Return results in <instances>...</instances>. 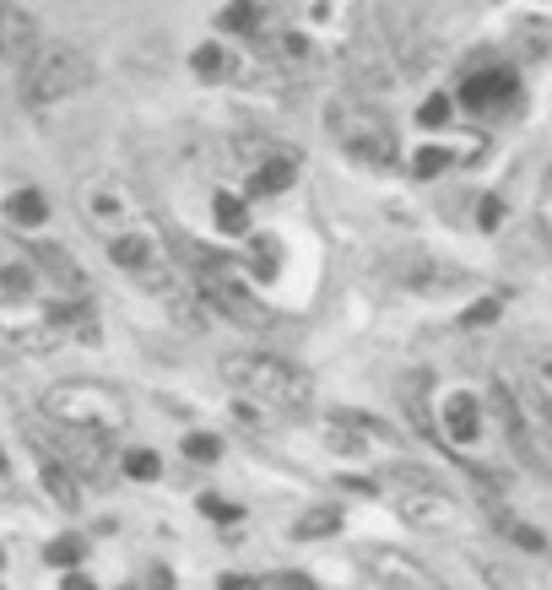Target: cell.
<instances>
[{"mask_svg":"<svg viewBox=\"0 0 552 590\" xmlns=\"http://www.w3.org/2000/svg\"><path fill=\"white\" fill-rule=\"evenodd\" d=\"M277 54H282V60H303V54H309V39H303V33H282V39H277Z\"/></svg>","mask_w":552,"mask_h":590,"instance_id":"d590c367","label":"cell"},{"mask_svg":"<svg viewBox=\"0 0 552 590\" xmlns=\"http://www.w3.org/2000/svg\"><path fill=\"white\" fill-rule=\"evenodd\" d=\"M520 82H514V71L504 66H493V71H471L466 82H461V103L476 109V114H493V109H510Z\"/></svg>","mask_w":552,"mask_h":590,"instance_id":"7c38bea8","label":"cell"},{"mask_svg":"<svg viewBox=\"0 0 552 590\" xmlns=\"http://www.w3.org/2000/svg\"><path fill=\"white\" fill-rule=\"evenodd\" d=\"M0 54L22 71L39 54V17L28 6H0Z\"/></svg>","mask_w":552,"mask_h":590,"instance_id":"8fae6325","label":"cell"},{"mask_svg":"<svg viewBox=\"0 0 552 590\" xmlns=\"http://www.w3.org/2000/svg\"><path fill=\"white\" fill-rule=\"evenodd\" d=\"M43 558H49L54 569H77V563L87 558V542L82 537H54V542L43 548Z\"/></svg>","mask_w":552,"mask_h":590,"instance_id":"603a6c76","label":"cell"},{"mask_svg":"<svg viewBox=\"0 0 552 590\" xmlns=\"http://www.w3.org/2000/svg\"><path fill=\"white\" fill-rule=\"evenodd\" d=\"M43 217H49V201H43L39 190H11L6 196V222L11 228H39Z\"/></svg>","mask_w":552,"mask_h":590,"instance_id":"d6986e66","label":"cell"},{"mask_svg":"<svg viewBox=\"0 0 552 590\" xmlns=\"http://www.w3.org/2000/svg\"><path fill=\"white\" fill-rule=\"evenodd\" d=\"M60 590H98V586H92L87 574H71V580H66V586H60Z\"/></svg>","mask_w":552,"mask_h":590,"instance_id":"74e56055","label":"cell"},{"mask_svg":"<svg viewBox=\"0 0 552 590\" xmlns=\"http://www.w3.org/2000/svg\"><path fill=\"white\" fill-rule=\"evenodd\" d=\"M418 126H428V130L450 126V98H444V92H433V98H423V109H418Z\"/></svg>","mask_w":552,"mask_h":590,"instance_id":"f1b7e54d","label":"cell"},{"mask_svg":"<svg viewBox=\"0 0 552 590\" xmlns=\"http://www.w3.org/2000/svg\"><path fill=\"white\" fill-rule=\"evenodd\" d=\"M325 130L347 158L358 163H395V126L374 98H337L325 109Z\"/></svg>","mask_w":552,"mask_h":590,"instance_id":"277c9868","label":"cell"},{"mask_svg":"<svg viewBox=\"0 0 552 590\" xmlns=\"http://www.w3.org/2000/svg\"><path fill=\"white\" fill-rule=\"evenodd\" d=\"M120 471L136 477V482H158V477H163V461H158L152 450H130L126 461H120Z\"/></svg>","mask_w":552,"mask_h":590,"instance_id":"d4e9b609","label":"cell"},{"mask_svg":"<svg viewBox=\"0 0 552 590\" xmlns=\"http://www.w3.org/2000/svg\"><path fill=\"white\" fill-rule=\"evenodd\" d=\"M260 22H265L260 6H228L222 11V28H233V33H260Z\"/></svg>","mask_w":552,"mask_h":590,"instance_id":"4316f807","label":"cell"},{"mask_svg":"<svg viewBox=\"0 0 552 590\" xmlns=\"http://www.w3.org/2000/svg\"><path fill=\"white\" fill-rule=\"evenodd\" d=\"M499 314H504V303H499V298H482V303H471L466 314H461V326H466V331H476V326H493Z\"/></svg>","mask_w":552,"mask_h":590,"instance_id":"f546056e","label":"cell"},{"mask_svg":"<svg viewBox=\"0 0 552 590\" xmlns=\"http://www.w3.org/2000/svg\"><path fill=\"white\" fill-rule=\"evenodd\" d=\"M277 271H282V244H277L271 233H255V239H250V277H255V282H271Z\"/></svg>","mask_w":552,"mask_h":590,"instance_id":"44dd1931","label":"cell"},{"mask_svg":"<svg viewBox=\"0 0 552 590\" xmlns=\"http://www.w3.org/2000/svg\"><path fill=\"white\" fill-rule=\"evenodd\" d=\"M363 569H369L384 590H450L439 574H433V569H428L423 558H412V552H401V548L363 552Z\"/></svg>","mask_w":552,"mask_h":590,"instance_id":"30bf717a","label":"cell"},{"mask_svg":"<svg viewBox=\"0 0 552 590\" xmlns=\"http://www.w3.org/2000/svg\"><path fill=\"white\" fill-rule=\"evenodd\" d=\"M222 590H260L255 580H244V574H222Z\"/></svg>","mask_w":552,"mask_h":590,"instance_id":"8d00e7d4","label":"cell"},{"mask_svg":"<svg viewBox=\"0 0 552 590\" xmlns=\"http://www.w3.org/2000/svg\"><path fill=\"white\" fill-rule=\"evenodd\" d=\"M6 466H11V461H6V450H0V471H6Z\"/></svg>","mask_w":552,"mask_h":590,"instance_id":"ab89813d","label":"cell"},{"mask_svg":"<svg viewBox=\"0 0 552 590\" xmlns=\"http://www.w3.org/2000/svg\"><path fill=\"white\" fill-rule=\"evenodd\" d=\"M190 66H195V77H201V82H222L233 60H228V54H222L217 43H201V49L190 54Z\"/></svg>","mask_w":552,"mask_h":590,"instance_id":"7402d4cb","label":"cell"},{"mask_svg":"<svg viewBox=\"0 0 552 590\" xmlns=\"http://www.w3.org/2000/svg\"><path fill=\"white\" fill-rule=\"evenodd\" d=\"M82 87H92V60L77 43H39V54L17 71V98L28 109H49L77 98Z\"/></svg>","mask_w":552,"mask_h":590,"instance_id":"3957f363","label":"cell"},{"mask_svg":"<svg viewBox=\"0 0 552 590\" xmlns=\"http://www.w3.org/2000/svg\"><path fill=\"white\" fill-rule=\"evenodd\" d=\"M488 407H493V418L504 428V444L514 450V461L525 466V471H536V477H548V456H542V439H536V428H531V412H525V401L510 390V380H493L488 384Z\"/></svg>","mask_w":552,"mask_h":590,"instance_id":"ba28073f","label":"cell"},{"mask_svg":"<svg viewBox=\"0 0 552 590\" xmlns=\"http://www.w3.org/2000/svg\"><path fill=\"white\" fill-rule=\"evenodd\" d=\"M401 282H407V288H418V293H444V288H455V282H461V271H455V266H444V260H433V254H412V260L401 266Z\"/></svg>","mask_w":552,"mask_h":590,"instance_id":"2e32d148","label":"cell"},{"mask_svg":"<svg viewBox=\"0 0 552 590\" xmlns=\"http://www.w3.org/2000/svg\"><path fill=\"white\" fill-rule=\"evenodd\" d=\"M28 254H33V266H43V271H49V277H54V282H60V288H66L71 298H87L82 266H77L71 254L60 250L54 239H33V244H28Z\"/></svg>","mask_w":552,"mask_h":590,"instance_id":"9a60e30c","label":"cell"},{"mask_svg":"<svg viewBox=\"0 0 552 590\" xmlns=\"http://www.w3.org/2000/svg\"><path fill=\"white\" fill-rule=\"evenodd\" d=\"M444 163H450V152H444V147H423V152L412 158V173H418V179H433Z\"/></svg>","mask_w":552,"mask_h":590,"instance_id":"4dcf8cb0","label":"cell"},{"mask_svg":"<svg viewBox=\"0 0 552 590\" xmlns=\"http://www.w3.org/2000/svg\"><path fill=\"white\" fill-rule=\"evenodd\" d=\"M222 380L233 384L239 396L265 401L277 412H309V401H314V380L298 363L277 358V352H228L222 358Z\"/></svg>","mask_w":552,"mask_h":590,"instance_id":"7a4b0ae2","label":"cell"},{"mask_svg":"<svg viewBox=\"0 0 552 590\" xmlns=\"http://www.w3.org/2000/svg\"><path fill=\"white\" fill-rule=\"evenodd\" d=\"M390 493H395V514L407 526H418L428 537H450L461 531V499L450 488H439L433 471H418V466H395L390 471Z\"/></svg>","mask_w":552,"mask_h":590,"instance_id":"5b68a950","label":"cell"},{"mask_svg":"<svg viewBox=\"0 0 552 590\" xmlns=\"http://www.w3.org/2000/svg\"><path fill=\"white\" fill-rule=\"evenodd\" d=\"M201 514H212L217 526H233V520H239V504H228V499H217V493H201Z\"/></svg>","mask_w":552,"mask_h":590,"instance_id":"1f68e13d","label":"cell"},{"mask_svg":"<svg viewBox=\"0 0 552 590\" xmlns=\"http://www.w3.org/2000/svg\"><path fill=\"white\" fill-rule=\"evenodd\" d=\"M476 222H482V228L493 233V228L504 222V201H499V196H482V211H476Z\"/></svg>","mask_w":552,"mask_h":590,"instance_id":"e575fe53","label":"cell"},{"mask_svg":"<svg viewBox=\"0 0 552 590\" xmlns=\"http://www.w3.org/2000/svg\"><path fill=\"white\" fill-rule=\"evenodd\" d=\"M439 422H444V439L450 444H471L482 433V401L471 390H450L444 407H439Z\"/></svg>","mask_w":552,"mask_h":590,"instance_id":"4fadbf2b","label":"cell"},{"mask_svg":"<svg viewBox=\"0 0 552 590\" xmlns=\"http://www.w3.org/2000/svg\"><path fill=\"white\" fill-rule=\"evenodd\" d=\"M39 422L66 428V433H87V439H114L130 422V401L114 384L66 380V384H49V390H43Z\"/></svg>","mask_w":552,"mask_h":590,"instance_id":"6da1fadb","label":"cell"},{"mask_svg":"<svg viewBox=\"0 0 552 590\" xmlns=\"http://www.w3.org/2000/svg\"><path fill=\"white\" fill-rule=\"evenodd\" d=\"M298 179V152H277V158H260L255 173H250V201H265L277 190H288Z\"/></svg>","mask_w":552,"mask_h":590,"instance_id":"e0dca14e","label":"cell"},{"mask_svg":"<svg viewBox=\"0 0 552 590\" xmlns=\"http://www.w3.org/2000/svg\"><path fill=\"white\" fill-rule=\"evenodd\" d=\"M109 260H114V266H126L130 277H141L152 293H163V288H169V271H163V239H158L152 228H136V233L109 239Z\"/></svg>","mask_w":552,"mask_h":590,"instance_id":"9c48e42d","label":"cell"},{"mask_svg":"<svg viewBox=\"0 0 552 590\" xmlns=\"http://www.w3.org/2000/svg\"><path fill=\"white\" fill-rule=\"evenodd\" d=\"M493 520H499V531H504L510 542H520L525 552H542V548H548V537H542L536 526H520V520H510V514H493Z\"/></svg>","mask_w":552,"mask_h":590,"instance_id":"484cf974","label":"cell"},{"mask_svg":"<svg viewBox=\"0 0 552 590\" xmlns=\"http://www.w3.org/2000/svg\"><path fill=\"white\" fill-rule=\"evenodd\" d=\"M525 412L552 439V358H525Z\"/></svg>","mask_w":552,"mask_h":590,"instance_id":"5bb4252c","label":"cell"},{"mask_svg":"<svg viewBox=\"0 0 552 590\" xmlns=\"http://www.w3.org/2000/svg\"><path fill=\"white\" fill-rule=\"evenodd\" d=\"M77 207H82L87 228H98L103 239H120V233H136V228H147V217H141V201L130 196L120 179H82V190H77Z\"/></svg>","mask_w":552,"mask_h":590,"instance_id":"8992f818","label":"cell"},{"mask_svg":"<svg viewBox=\"0 0 552 590\" xmlns=\"http://www.w3.org/2000/svg\"><path fill=\"white\" fill-rule=\"evenodd\" d=\"M341 531V509L325 504V509H309V514H298L293 520V537L298 542H314V537H337Z\"/></svg>","mask_w":552,"mask_h":590,"instance_id":"ffe728a7","label":"cell"},{"mask_svg":"<svg viewBox=\"0 0 552 590\" xmlns=\"http://www.w3.org/2000/svg\"><path fill=\"white\" fill-rule=\"evenodd\" d=\"M217 228L222 233H250V217H244L239 196H217Z\"/></svg>","mask_w":552,"mask_h":590,"instance_id":"cb8c5ba5","label":"cell"},{"mask_svg":"<svg viewBox=\"0 0 552 590\" xmlns=\"http://www.w3.org/2000/svg\"><path fill=\"white\" fill-rule=\"evenodd\" d=\"M184 456L190 461H217L222 456V439L217 433H184Z\"/></svg>","mask_w":552,"mask_h":590,"instance_id":"83f0119b","label":"cell"},{"mask_svg":"<svg viewBox=\"0 0 552 590\" xmlns=\"http://www.w3.org/2000/svg\"><path fill=\"white\" fill-rule=\"evenodd\" d=\"M195 298L201 303H212V309H222L228 320H239V326H255V331H271L277 326V314L260 303L228 266H212V271H195Z\"/></svg>","mask_w":552,"mask_h":590,"instance_id":"52a82bcc","label":"cell"},{"mask_svg":"<svg viewBox=\"0 0 552 590\" xmlns=\"http://www.w3.org/2000/svg\"><path fill=\"white\" fill-rule=\"evenodd\" d=\"M542 222H548V233H552V184H548V196H542Z\"/></svg>","mask_w":552,"mask_h":590,"instance_id":"f35d334b","label":"cell"},{"mask_svg":"<svg viewBox=\"0 0 552 590\" xmlns=\"http://www.w3.org/2000/svg\"><path fill=\"white\" fill-rule=\"evenodd\" d=\"M265 590H320L309 574H293V569H277L271 580H265Z\"/></svg>","mask_w":552,"mask_h":590,"instance_id":"d6a6232c","label":"cell"},{"mask_svg":"<svg viewBox=\"0 0 552 590\" xmlns=\"http://www.w3.org/2000/svg\"><path fill=\"white\" fill-rule=\"evenodd\" d=\"M39 482H43V493H49L60 509H82V482H77V471H66L60 461H43Z\"/></svg>","mask_w":552,"mask_h":590,"instance_id":"ac0fdd59","label":"cell"},{"mask_svg":"<svg viewBox=\"0 0 552 590\" xmlns=\"http://www.w3.org/2000/svg\"><path fill=\"white\" fill-rule=\"evenodd\" d=\"M28 288H33V277L22 266H0V293H28Z\"/></svg>","mask_w":552,"mask_h":590,"instance_id":"836d02e7","label":"cell"}]
</instances>
